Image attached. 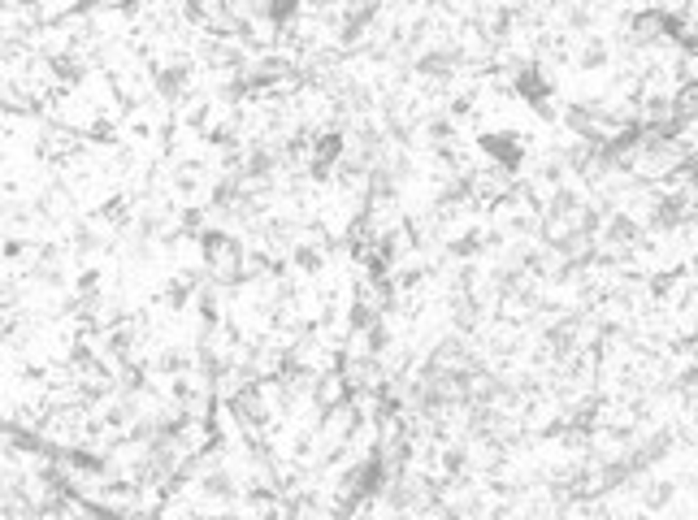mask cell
<instances>
[{"mask_svg":"<svg viewBox=\"0 0 698 520\" xmlns=\"http://www.w3.org/2000/svg\"><path fill=\"white\" fill-rule=\"evenodd\" d=\"M191 364H196V356H191V352H183V347H166L161 360H157V369H161L166 378H187V373H191Z\"/></svg>","mask_w":698,"mask_h":520,"instance_id":"4","label":"cell"},{"mask_svg":"<svg viewBox=\"0 0 698 520\" xmlns=\"http://www.w3.org/2000/svg\"><path fill=\"white\" fill-rule=\"evenodd\" d=\"M0 252H4V260L27 256V239H18V234H13V239H4V248H0Z\"/></svg>","mask_w":698,"mask_h":520,"instance_id":"9","label":"cell"},{"mask_svg":"<svg viewBox=\"0 0 698 520\" xmlns=\"http://www.w3.org/2000/svg\"><path fill=\"white\" fill-rule=\"evenodd\" d=\"M291 260H296V269H304V273H317L321 269V248L317 243H296Z\"/></svg>","mask_w":698,"mask_h":520,"instance_id":"7","label":"cell"},{"mask_svg":"<svg viewBox=\"0 0 698 520\" xmlns=\"http://www.w3.org/2000/svg\"><path fill=\"white\" fill-rule=\"evenodd\" d=\"M199 490H204V499H213V503H234V499H239L234 477L226 468H208V473L199 477Z\"/></svg>","mask_w":698,"mask_h":520,"instance_id":"2","label":"cell"},{"mask_svg":"<svg viewBox=\"0 0 698 520\" xmlns=\"http://www.w3.org/2000/svg\"><path fill=\"white\" fill-rule=\"evenodd\" d=\"M96 248H100V234L92 230V222H78L74 234H69V252H74V256H92Z\"/></svg>","mask_w":698,"mask_h":520,"instance_id":"5","label":"cell"},{"mask_svg":"<svg viewBox=\"0 0 698 520\" xmlns=\"http://www.w3.org/2000/svg\"><path fill=\"white\" fill-rule=\"evenodd\" d=\"M607 39L603 35H590L586 39V48H581V69H598V65H607Z\"/></svg>","mask_w":698,"mask_h":520,"instance_id":"6","label":"cell"},{"mask_svg":"<svg viewBox=\"0 0 698 520\" xmlns=\"http://www.w3.org/2000/svg\"><path fill=\"white\" fill-rule=\"evenodd\" d=\"M642 499H646L651 512H655V508H668V503H672V482H655L651 490H642Z\"/></svg>","mask_w":698,"mask_h":520,"instance_id":"8","label":"cell"},{"mask_svg":"<svg viewBox=\"0 0 698 520\" xmlns=\"http://www.w3.org/2000/svg\"><path fill=\"white\" fill-rule=\"evenodd\" d=\"M96 226H134V208H131V195H109L100 199V208L92 213Z\"/></svg>","mask_w":698,"mask_h":520,"instance_id":"1","label":"cell"},{"mask_svg":"<svg viewBox=\"0 0 698 520\" xmlns=\"http://www.w3.org/2000/svg\"><path fill=\"white\" fill-rule=\"evenodd\" d=\"M83 57H78V53H53V57H48V74H53V78H57V83H83Z\"/></svg>","mask_w":698,"mask_h":520,"instance_id":"3","label":"cell"}]
</instances>
